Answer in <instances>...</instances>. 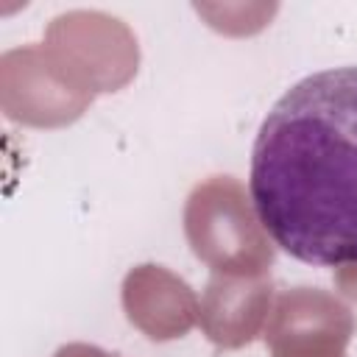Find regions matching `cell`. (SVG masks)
<instances>
[{"label": "cell", "mask_w": 357, "mask_h": 357, "mask_svg": "<svg viewBox=\"0 0 357 357\" xmlns=\"http://www.w3.org/2000/svg\"><path fill=\"white\" fill-rule=\"evenodd\" d=\"M259 226L307 265H357V64L293 84L251 151Z\"/></svg>", "instance_id": "1"}]
</instances>
